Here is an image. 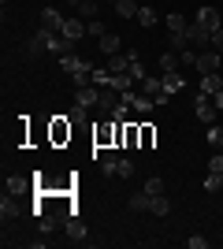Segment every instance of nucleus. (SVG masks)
<instances>
[{"mask_svg":"<svg viewBox=\"0 0 223 249\" xmlns=\"http://www.w3.org/2000/svg\"><path fill=\"white\" fill-rule=\"evenodd\" d=\"M193 67H197L201 74H220V71H223V67H220V52H216V49H201Z\"/></svg>","mask_w":223,"mask_h":249,"instance_id":"2","label":"nucleus"},{"mask_svg":"<svg viewBox=\"0 0 223 249\" xmlns=\"http://www.w3.org/2000/svg\"><path fill=\"white\" fill-rule=\"evenodd\" d=\"M138 0H116V15L119 19H138Z\"/></svg>","mask_w":223,"mask_h":249,"instance_id":"19","label":"nucleus"},{"mask_svg":"<svg viewBox=\"0 0 223 249\" xmlns=\"http://www.w3.org/2000/svg\"><path fill=\"white\" fill-rule=\"evenodd\" d=\"M168 41H171V49H175V52L190 49V26H186L182 34H168Z\"/></svg>","mask_w":223,"mask_h":249,"instance_id":"23","label":"nucleus"},{"mask_svg":"<svg viewBox=\"0 0 223 249\" xmlns=\"http://www.w3.org/2000/svg\"><path fill=\"white\" fill-rule=\"evenodd\" d=\"M112 82V71L108 67H93V86H108Z\"/></svg>","mask_w":223,"mask_h":249,"instance_id":"33","label":"nucleus"},{"mask_svg":"<svg viewBox=\"0 0 223 249\" xmlns=\"http://www.w3.org/2000/svg\"><path fill=\"white\" fill-rule=\"evenodd\" d=\"M179 89H186V74L168 71V74H164V93H168V97H175Z\"/></svg>","mask_w":223,"mask_h":249,"instance_id":"16","label":"nucleus"},{"mask_svg":"<svg viewBox=\"0 0 223 249\" xmlns=\"http://www.w3.org/2000/svg\"><path fill=\"white\" fill-rule=\"evenodd\" d=\"M64 15H60V11H56V8H45L41 11V26H45V30H56V34H60V30H64Z\"/></svg>","mask_w":223,"mask_h":249,"instance_id":"14","label":"nucleus"},{"mask_svg":"<svg viewBox=\"0 0 223 249\" xmlns=\"http://www.w3.org/2000/svg\"><path fill=\"white\" fill-rule=\"evenodd\" d=\"M145 194H149V197L164 194V178H156V175H153V178H145Z\"/></svg>","mask_w":223,"mask_h":249,"instance_id":"31","label":"nucleus"},{"mask_svg":"<svg viewBox=\"0 0 223 249\" xmlns=\"http://www.w3.org/2000/svg\"><path fill=\"white\" fill-rule=\"evenodd\" d=\"M212 104H216V108H223V89H220V93H212Z\"/></svg>","mask_w":223,"mask_h":249,"instance_id":"40","label":"nucleus"},{"mask_svg":"<svg viewBox=\"0 0 223 249\" xmlns=\"http://www.w3.org/2000/svg\"><path fill=\"white\" fill-rule=\"evenodd\" d=\"M186 246H190V249H205L208 238H205V234H193V238H186Z\"/></svg>","mask_w":223,"mask_h":249,"instance_id":"36","label":"nucleus"},{"mask_svg":"<svg viewBox=\"0 0 223 249\" xmlns=\"http://www.w3.org/2000/svg\"><path fill=\"white\" fill-rule=\"evenodd\" d=\"M60 67H64L67 74H78V71H86V67H93V63L82 60V56H74V52H67V56H60Z\"/></svg>","mask_w":223,"mask_h":249,"instance_id":"12","label":"nucleus"},{"mask_svg":"<svg viewBox=\"0 0 223 249\" xmlns=\"http://www.w3.org/2000/svg\"><path fill=\"white\" fill-rule=\"evenodd\" d=\"M123 97L130 101V108H134L138 115H149L153 108H156V101H153L149 93H141V89H130V93H123Z\"/></svg>","mask_w":223,"mask_h":249,"instance_id":"3","label":"nucleus"},{"mask_svg":"<svg viewBox=\"0 0 223 249\" xmlns=\"http://www.w3.org/2000/svg\"><path fill=\"white\" fill-rule=\"evenodd\" d=\"M127 74H130V78H134V82H145V78H149V71H145V67H141V56H138V52H134V60H130V67H127Z\"/></svg>","mask_w":223,"mask_h":249,"instance_id":"22","label":"nucleus"},{"mask_svg":"<svg viewBox=\"0 0 223 249\" xmlns=\"http://www.w3.org/2000/svg\"><path fill=\"white\" fill-rule=\"evenodd\" d=\"M67 4H74V8H78V4H82V0H67Z\"/></svg>","mask_w":223,"mask_h":249,"instance_id":"41","label":"nucleus"},{"mask_svg":"<svg viewBox=\"0 0 223 249\" xmlns=\"http://www.w3.org/2000/svg\"><path fill=\"white\" fill-rule=\"evenodd\" d=\"M119 101H123V93L108 86V89H101V101H97V112H108V115H112V112L119 108Z\"/></svg>","mask_w":223,"mask_h":249,"instance_id":"6","label":"nucleus"},{"mask_svg":"<svg viewBox=\"0 0 223 249\" xmlns=\"http://www.w3.org/2000/svg\"><path fill=\"white\" fill-rule=\"evenodd\" d=\"M19 212H22V208L15 205V201H11L8 194L0 197V219H4V223H11V219H19Z\"/></svg>","mask_w":223,"mask_h":249,"instance_id":"18","label":"nucleus"},{"mask_svg":"<svg viewBox=\"0 0 223 249\" xmlns=\"http://www.w3.org/2000/svg\"><path fill=\"white\" fill-rule=\"evenodd\" d=\"M205 138H208V145H212V149H220V145H223V130H220V126H216V123H208V130H205Z\"/></svg>","mask_w":223,"mask_h":249,"instance_id":"29","label":"nucleus"},{"mask_svg":"<svg viewBox=\"0 0 223 249\" xmlns=\"http://www.w3.org/2000/svg\"><path fill=\"white\" fill-rule=\"evenodd\" d=\"M149 212H156V216H168V212H171V201L164 197V194H156V197H153V208H149Z\"/></svg>","mask_w":223,"mask_h":249,"instance_id":"28","label":"nucleus"},{"mask_svg":"<svg viewBox=\"0 0 223 249\" xmlns=\"http://www.w3.org/2000/svg\"><path fill=\"white\" fill-rule=\"evenodd\" d=\"M71 130H74L71 115H56L52 123H49V142H52V145H67V142H71Z\"/></svg>","mask_w":223,"mask_h":249,"instance_id":"1","label":"nucleus"},{"mask_svg":"<svg viewBox=\"0 0 223 249\" xmlns=\"http://www.w3.org/2000/svg\"><path fill=\"white\" fill-rule=\"evenodd\" d=\"M97 4H101V0H82V4H78L82 19H97Z\"/></svg>","mask_w":223,"mask_h":249,"instance_id":"32","label":"nucleus"},{"mask_svg":"<svg viewBox=\"0 0 223 249\" xmlns=\"http://www.w3.org/2000/svg\"><path fill=\"white\" fill-rule=\"evenodd\" d=\"M130 208H134V212H149V208H153V197L141 190V194H134V197H130Z\"/></svg>","mask_w":223,"mask_h":249,"instance_id":"24","label":"nucleus"},{"mask_svg":"<svg viewBox=\"0 0 223 249\" xmlns=\"http://www.w3.org/2000/svg\"><path fill=\"white\" fill-rule=\"evenodd\" d=\"M212 49H216V52H223V26L212 34Z\"/></svg>","mask_w":223,"mask_h":249,"instance_id":"38","label":"nucleus"},{"mask_svg":"<svg viewBox=\"0 0 223 249\" xmlns=\"http://www.w3.org/2000/svg\"><path fill=\"white\" fill-rule=\"evenodd\" d=\"M86 112H89V108H82V104H74V108H71V123H82V119H86Z\"/></svg>","mask_w":223,"mask_h":249,"instance_id":"37","label":"nucleus"},{"mask_svg":"<svg viewBox=\"0 0 223 249\" xmlns=\"http://www.w3.org/2000/svg\"><path fill=\"white\" fill-rule=\"evenodd\" d=\"M97 101H101V86H78V89H74V104L97 108Z\"/></svg>","mask_w":223,"mask_h":249,"instance_id":"5","label":"nucleus"},{"mask_svg":"<svg viewBox=\"0 0 223 249\" xmlns=\"http://www.w3.org/2000/svg\"><path fill=\"white\" fill-rule=\"evenodd\" d=\"M179 60L186 63V67H193V63H197V52H193V49H182V52H179Z\"/></svg>","mask_w":223,"mask_h":249,"instance_id":"35","label":"nucleus"},{"mask_svg":"<svg viewBox=\"0 0 223 249\" xmlns=\"http://www.w3.org/2000/svg\"><path fill=\"white\" fill-rule=\"evenodd\" d=\"M97 45H101V52H104V56H116V52H119V37H116V34H101V37H97Z\"/></svg>","mask_w":223,"mask_h":249,"instance_id":"20","label":"nucleus"},{"mask_svg":"<svg viewBox=\"0 0 223 249\" xmlns=\"http://www.w3.org/2000/svg\"><path fill=\"white\" fill-rule=\"evenodd\" d=\"M197 26H205L208 34H216L223 26V22H220V11H216V8H201V11H197Z\"/></svg>","mask_w":223,"mask_h":249,"instance_id":"8","label":"nucleus"},{"mask_svg":"<svg viewBox=\"0 0 223 249\" xmlns=\"http://www.w3.org/2000/svg\"><path fill=\"white\" fill-rule=\"evenodd\" d=\"M138 145H141V123L130 119V123L123 126V149H138Z\"/></svg>","mask_w":223,"mask_h":249,"instance_id":"13","label":"nucleus"},{"mask_svg":"<svg viewBox=\"0 0 223 249\" xmlns=\"http://www.w3.org/2000/svg\"><path fill=\"white\" fill-rule=\"evenodd\" d=\"M220 153H223V145H220Z\"/></svg>","mask_w":223,"mask_h":249,"instance_id":"42","label":"nucleus"},{"mask_svg":"<svg viewBox=\"0 0 223 249\" xmlns=\"http://www.w3.org/2000/svg\"><path fill=\"white\" fill-rule=\"evenodd\" d=\"M138 22H141V26H153V22H156V11L149 8V4H141V8H138Z\"/></svg>","mask_w":223,"mask_h":249,"instance_id":"30","label":"nucleus"},{"mask_svg":"<svg viewBox=\"0 0 223 249\" xmlns=\"http://www.w3.org/2000/svg\"><path fill=\"white\" fill-rule=\"evenodd\" d=\"M119 178H130L134 175V164H130V160H119V171H116Z\"/></svg>","mask_w":223,"mask_h":249,"instance_id":"34","label":"nucleus"},{"mask_svg":"<svg viewBox=\"0 0 223 249\" xmlns=\"http://www.w3.org/2000/svg\"><path fill=\"white\" fill-rule=\"evenodd\" d=\"M112 4H116V0H112Z\"/></svg>","mask_w":223,"mask_h":249,"instance_id":"43","label":"nucleus"},{"mask_svg":"<svg viewBox=\"0 0 223 249\" xmlns=\"http://www.w3.org/2000/svg\"><path fill=\"white\" fill-rule=\"evenodd\" d=\"M190 45H193V49H212V34L193 22V26H190Z\"/></svg>","mask_w":223,"mask_h":249,"instance_id":"15","label":"nucleus"},{"mask_svg":"<svg viewBox=\"0 0 223 249\" xmlns=\"http://www.w3.org/2000/svg\"><path fill=\"white\" fill-rule=\"evenodd\" d=\"M164 22H168V34H182V30H186V19H182L179 11H171Z\"/></svg>","mask_w":223,"mask_h":249,"instance_id":"25","label":"nucleus"},{"mask_svg":"<svg viewBox=\"0 0 223 249\" xmlns=\"http://www.w3.org/2000/svg\"><path fill=\"white\" fill-rule=\"evenodd\" d=\"M60 34H64L67 41H78V37H86V34H89V22H82V19H67Z\"/></svg>","mask_w":223,"mask_h":249,"instance_id":"9","label":"nucleus"},{"mask_svg":"<svg viewBox=\"0 0 223 249\" xmlns=\"http://www.w3.org/2000/svg\"><path fill=\"white\" fill-rule=\"evenodd\" d=\"M179 52H175V49H168V52H164V56H160V74H168V71H179Z\"/></svg>","mask_w":223,"mask_h":249,"instance_id":"21","label":"nucleus"},{"mask_svg":"<svg viewBox=\"0 0 223 249\" xmlns=\"http://www.w3.org/2000/svg\"><path fill=\"white\" fill-rule=\"evenodd\" d=\"M89 34H93V37H101V34H104V26H101V19H93V22H89Z\"/></svg>","mask_w":223,"mask_h":249,"instance_id":"39","label":"nucleus"},{"mask_svg":"<svg viewBox=\"0 0 223 249\" xmlns=\"http://www.w3.org/2000/svg\"><path fill=\"white\" fill-rule=\"evenodd\" d=\"M34 182L26 175H8V182H4V194H11V197H19V194H26Z\"/></svg>","mask_w":223,"mask_h":249,"instance_id":"11","label":"nucleus"},{"mask_svg":"<svg viewBox=\"0 0 223 249\" xmlns=\"http://www.w3.org/2000/svg\"><path fill=\"white\" fill-rule=\"evenodd\" d=\"M153 145H156V130H153L149 123H141V145L138 149H153Z\"/></svg>","mask_w":223,"mask_h":249,"instance_id":"27","label":"nucleus"},{"mask_svg":"<svg viewBox=\"0 0 223 249\" xmlns=\"http://www.w3.org/2000/svg\"><path fill=\"white\" fill-rule=\"evenodd\" d=\"M193 112H197V119H201L205 126H208V123H216V104H212V97L197 93V101H193Z\"/></svg>","mask_w":223,"mask_h":249,"instance_id":"4","label":"nucleus"},{"mask_svg":"<svg viewBox=\"0 0 223 249\" xmlns=\"http://www.w3.org/2000/svg\"><path fill=\"white\" fill-rule=\"evenodd\" d=\"M97 164H101V171H104V175H116V171H119L116 149H101V153H97Z\"/></svg>","mask_w":223,"mask_h":249,"instance_id":"10","label":"nucleus"},{"mask_svg":"<svg viewBox=\"0 0 223 249\" xmlns=\"http://www.w3.org/2000/svg\"><path fill=\"white\" fill-rule=\"evenodd\" d=\"M220 89H223V71L220 74H201V89H197V93L212 97V93H220Z\"/></svg>","mask_w":223,"mask_h":249,"instance_id":"17","label":"nucleus"},{"mask_svg":"<svg viewBox=\"0 0 223 249\" xmlns=\"http://www.w3.org/2000/svg\"><path fill=\"white\" fill-rule=\"evenodd\" d=\"M64 231H67V238H71V242H78V246H89V238H86V223H82L78 216H71V219H67V223H64Z\"/></svg>","mask_w":223,"mask_h":249,"instance_id":"7","label":"nucleus"},{"mask_svg":"<svg viewBox=\"0 0 223 249\" xmlns=\"http://www.w3.org/2000/svg\"><path fill=\"white\" fill-rule=\"evenodd\" d=\"M205 190H208V194H223V175H220V171H208V178H205Z\"/></svg>","mask_w":223,"mask_h":249,"instance_id":"26","label":"nucleus"}]
</instances>
